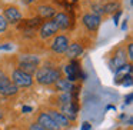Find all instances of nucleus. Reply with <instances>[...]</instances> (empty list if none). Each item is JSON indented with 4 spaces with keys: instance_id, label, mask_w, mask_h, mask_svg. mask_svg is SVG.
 <instances>
[{
    "instance_id": "22",
    "label": "nucleus",
    "mask_w": 133,
    "mask_h": 130,
    "mask_svg": "<svg viewBox=\"0 0 133 130\" xmlns=\"http://www.w3.org/2000/svg\"><path fill=\"white\" fill-rule=\"evenodd\" d=\"M120 16H122V10H117V12L113 15V23H115V26L119 24V19H120Z\"/></svg>"
},
{
    "instance_id": "20",
    "label": "nucleus",
    "mask_w": 133,
    "mask_h": 130,
    "mask_svg": "<svg viewBox=\"0 0 133 130\" xmlns=\"http://www.w3.org/2000/svg\"><path fill=\"white\" fill-rule=\"evenodd\" d=\"M7 27H9V23H7L6 19L3 17V15H0V36L7 32Z\"/></svg>"
},
{
    "instance_id": "21",
    "label": "nucleus",
    "mask_w": 133,
    "mask_h": 130,
    "mask_svg": "<svg viewBox=\"0 0 133 130\" xmlns=\"http://www.w3.org/2000/svg\"><path fill=\"white\" fill-rule=\"evenodd\" d=\"M126 57L129 59L130 61L133 60V44H132V43L127 44V56H126Z\"/></svg>"
},
{
    "instance_id": "13",
    "label": "nucleus",
    "mask_w": 133,
    "mask_h": 130,
    "mask_svg": "<svg viewBox=\"0 0 133 130\" xmlns=\"http://www.w3.org/2000/svg\"><path fill=\"white\" fill-rule=\"evenodd\" d=\"M82 53H83V46H82V43H79V42H72V43H69V47H67V50H66V56L70 60H75V59L79 57Z\"/></svg>"
},
{
    "instance_id": "10",
    "label": "nucleus",
    "mask_w": 133,
    "mask_h": 130,
    "mask_svg": "<svg viewBox=\"0 0 133 130\" xmlns=\"http://www.w3.org/2000/svg\"><path fill=\"white\" fill-rule=\"evenodd\" d=\"M36 13H37V17L42 19V20H50V17H55L56 12V7L52 6V4H39L36 7Z\"/></svg>"
},
{
    "instance_id": "12",
    "label": "nucleus",
    "mask_w": 133,
    "mask_h": 130,
    "mask_svg": "<svg viewBox=\"0 0 133 130\" xmlns=\"http://www.w3.org/2000/svg\"><path fill=\"white\" fill-rule=\"evenodd\" d=\"M53 22L56 23V26H57L59 30H67L70 27V19H69V16H67L66 13H63V12L56 13Z\"/></svg>"
},
{
    "instance_id": "14",
    "label": "nucleus",
    "mask_w": 133,
    "mask_h": 130,
    "mask_svg": "<svg viewBox=\"0 0 133 130\" xmlns=\"http://www.w3.org/2000/svg\"><path fill=\"white\" fill-rule=\"evenodd\" d=\"M53 87H55L56 92H60V93H72V90H73V87H75V86H73V83H70L69 80L60 77L55 84H53Z\"/></svg>"
},
{
    "instance_id": "4",
    "label": "nucleus",
    "mask_w": 133,
    "mask_h": 130,
    "mask_svg": "<svg viewBox=\"0 0 133 130\" xmlns=\"http://www.w3.org/2000/svg\"><path fill=\"white\" fill-rule=\"evenodd\" d=\"M59 29L57 26H56V23L53 20H47V22H43V23L39 26V37L42 39V40H49V39L55 37L56 35H57Z\"/></svg>"
},
{
    "instance_id": "11",
    "label": "nucleus",
    "mask_w": 133,
    "mask_h": 130,
    "mask_svg": "<svg viewBox=\"0 0 133 130\" xmlns=\"http://www.w3.org/2000/svg\"><path fill=\"white\" fill-rule=\"evenodd\" d=\"M49 116L53 119V121H55L56 124H57L59 127H70L72 126V123H70V120L66 117V116L63 114V113H60L59 110H56V109H52V110H49Z\"/></svg>"
},
{
    "instance_id": "26",
    "label": "nucleus",
    "mask_w": 133,
    "mask_h": 130,
    "mask_svg": "<svg viewBox=\"0 0 133 130\" xmlns=\"http://www.w3.org/2000/svg\"><path fill=\"white\" fill-rule=\"evenodd\" d=\"M132 99H133V94H132V93H129V94L124 97V103H126V104H130V103H132Z\"/></svg>"
},
{
    "instance_id": "28",
    "label": "nucleus",
    "mask_w": 133,
    "mask_h": 130,
    "mask_svg": "<svg viewBox=\"0 0 133 130\" xmlns=\"http://www.w3.org/2000/svg\"><path fill=\"white\" fill-rule=\"evenodd\" d=\"M22 2H23L24 4H27V6H30V4H33L36 2V0H22Z\"/></svg>"
},
{
    "instance_id": "19",
    "label": "nucleus",
    "mask_w": 133,
    "mask_h": 130,
    "mask_svg": "<svg viewBox=\"0 0 133 130\" xmlns=\"http://www.w3.org/2000/svg\"><path fill=\"white\" fill-rule=\"evenodd\" d=\"M90 10H92L90 13H93V15L99 16V17L104 15V13H103V6H102V3H92V6H90Z\"/></svg>"
},
{
    "instance_id": "17",
    "label": "nucleus",
    "mask_w": 133,
    "mask_h": 130,
    "mask_svg": "<svg viewBox=\"0 0 133 130\" xmlns=\"http://www.w3.org/2000/svg\"><path fill=\"white\" fill-rule=\"evenodd\" d=\"M16 69H19V70H22V72L27 73V74L33 76L39 67L37 66H32V64H26V63H17V67H16Z\"/></svg>"
},
{
    "instance_id": "16",
    "label": "nucleus",
    "mask_w": 133,
    "mask_h": 130,
    "mask_svg": "<svg viewBox=\"0 0 133 130\" xmlns=\"http://www.w3.org/2000/svg\"><path fill=\"white\" fill-rule=\"evenodd\" d=\"M103 6V13L104 15H115V12L120 10V2L119 0H112V2H106Z\"/></svg>"
},
{
    "instance_id": "29",
    "label": "nucleus",
    "mask_w": 133,
    "mask_h": 130,
    "mask_svg": "<svg viewBox=\"0 0 133 130\" xmlns=\"http://www.w3.org/2000/svg\"><path fill=\"white\" fill-rule=\"evenodd\" d=\"M127 29V19L123 20V24H122V30H126Z\"/></svg>"
},
{
    "instance_id": "8",
    "label": "nucleus",
    "mask_w": 133,
    "mask_h": 130,
    "mask_svg": "<svg viewBox=\"0 0 133 130\" xmlns=\"http://www.w3.org/2000/svg\"><path fill=\"white\" fill-rule=\"evenodd\" d=\"M36 123L40 124L44 130H62L60 127L53 121V119L49 116V113H47V112H40V113H39Z\"/></svg>"
},
{
    "instance_id": "25",
    "label": "nucleus",
    "mask_w": 133,
    "mask_h": 130,
    "mask_svg": "<svg viewBox=\"0 0 133 130\" xmlns=\"http://www.w3.org/2000/svg\"><path fill=\"white\" fill-rule=\"evenodd\" d=\"M80 130H92V124H90L89 121H83V123H82Z\"/></svg>"
},
{
    "instance_id": "18",
    "label": "nucleus",
    "mask_w": 133,
    "mask_h": 130,
    "mask_svg": "<svg viewBox=\"0 0 133 130\" xmlns=\"http://www.w3.org/2000/svg\"><path fill=\"white\" fill-rule=\"evenodd\" d=\"M59 101H60V106H64V104H70L73 101V97H72V93H62L59 96Z\"/></svg>"
},
{
    "instance_id": "3",
    "label": "nucleus",
    "mask_w": 133,
    "mask_h": 130,
    "mask_svg": "<svg viewBox=\"0 0 133 130\" xmlns=\"http://www.w3.org/2000/svg\"><path fill=\"white\" fill-rule=\"evenodd\" d=\"M13 84L17 87H30L33 84V76L27 74V73L22 72L19 69H15L12 72V77H10Z\"/></svg>"
},
{
    "instance_id": "1",
    "label": "nucleus",
    "mask_w": 133,
    "mask_h": 130,
    "mask_svg": "<svg viewBox=\"0 0 133 130\" xmlns=\"http://www.w3.org/2000/svg\"><path fill=\"white\" fill-rule=\"evenodd\" d=\"M36 81L42 86H52L60 79L62 72L60 69H55V67L44 66L36 70Z\"/></svg>"
},
{
    "instance_id": "27",
    "label": "nucleus",
    "mask_w": 133,
    "mask_h": 130,
    "mask_svg": "<svg viewBox=\"0 0 133 130\" xmlns=\"http://www.w3.org/2000/svg\"><path fill=\"white\" fill-rule=\"evenodd\" d=\"M32 107H30V106H23V107H22V112H23V113H30V112H32Z\"/></svg>"
},
{
    "instance_id": "9",
    "label": "nucleus",
    "mask_w": 133,
    "mask_h": 130,
    "mask_svg": "<svg viewBox=\"0 0 133 130\" xmlns=\"http://www.w3.org/2000/svg\"><path fill=\"white\" fill-rule=\"evenodd\" d=\"M124 64H127V57H126V52H124L122 47H119L117 50L115 52V56H113V59L109 61V66L112 70H117L120 69L122 66H124Z\"/></svg>"
},
{
    "instance_id": "7",
    "label": "nucleus",
    "mask_w": 133,
    "mask_h": 130,
    "mask_svg": "<svg viewBox=\"0 0 133 130\" xmlns=\"http://www.w3.org/2000/svg\"><path fill=\"white\" fill-rule=\"evenodd\" d=\"M82 23H83V26L86 27L89 32H96V30L99 29V26H100V23H102V17L93 15V13H86V15H83V17H82Z\"/></svg>"
},
{
    "instance_id": "23",
    "label": "nucleus",
    "mask_w": 133,
    "mask_h": 130,
    "mask_svg": "<svg viewBox=\"0 0 133 130\" xmlns=\"http://www.w3.org/2000/svg\"><path fill=\"white\" fill-rule=\"evenodd\" d=\"M12 49H13L12 43H2L0 44V50H7V52H10Z\"/></svg>"
},
{
    "instance_id": "5",
    "label": "nucleus",
    "mask_w": 133,
    "mask_h": 130,
    "mask_svg": "<svg viewBox=\"0 0 133 130\" xmlns=\"http://www.w3.org/2000/svg\"><path fill=\"white\" fill-rule=\"evenodd\" d=\"M3 17L6 19L7 23H12V24H16L19 22H22L23 19V15H22L20 9L15 4H9V6L4 7L3 10Z\"/></svg>"
},
{
    "instance_id": "15",
    "label": "nucleus",
    "mask_w": 133,
    "mask_h": 130,
    "mask_svg": "<svg viewBox=\"0 0 133 130\" xmlns=\"http://www.w3.org/2000/svg\"><path fill=\"white\" fill-rule=\"evenodd\" d=\"M17 63H26L32 64V66H37L40 64V57L36 54H19L17 56Z\"/></svg>"
},
{
    "instance_id": "6",
    "label": "nucleus",
    "mask_w": 133,
    "mask_h": 130,
    "mask_svg": "<svg viewBox=\"0 0 133 130\" xmlns=\"http://www.w3.org/2000/svg\"><path fill=\"white\" fill-rule=\"evenodd\" d=\"M64 73H66V80H69L70 83L76 81L79 77H80V73H82L79 61L77 60H72L69 64H66V66H64Z\"/></svg>"
},
{
    "instance_id": "24",
    "label": "nucleus",
    "mask_w": 133,
    "mask_h": 130,
    "mask_svg": "<svg viewBox=\"0 0 133 130\" xmlns=\"http://www.w3.org/2000/svg\"><path fill=\"white\" fill-rule=\"evenodd\" d=\"M27 130H44V129L40 126V124H37V123H32V124H29Z\"/></svg>"
},
{
    "instance_id": "30",
    "label": "nucleus",
    "mask_w": 133,
    "mask_h": 130,
    "mask_svg": "<svg viewBox=\"0 0 133 130\" xmlns=\"http://www.w3.org/2000/svg\"><path fill=\"white\" fill-rule=\"evenodd\" d=\"M2 119H3V112L0 110V120H2Z\"/></svg>"
},
{
    "instance_id": "2",
    "label": "nucleus",
    "mask_w": 133,
    "mask_h": 130,
    "mask_svg": "<svg viewBox=\"0 0 133 130\" xmlns=\"http://www.w3.org/2000/svg\"><path fill=\"white\" fill-rule=\"evenodd\" d=\"M69 43H70V40L66 35H56L53 37L52 43H50V50L55 54H63V53H66Z\"/></svg>"
}]
</instances>
